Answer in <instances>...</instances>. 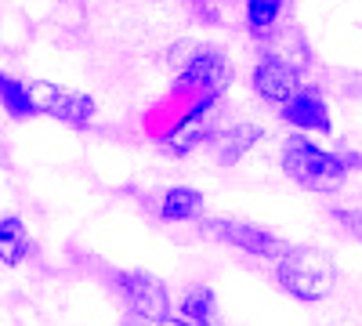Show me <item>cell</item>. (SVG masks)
Returning <instances> with one entry per match:
<instances>
[{
    "label": "cell",
    "mask_w": 362,
    "mask_h": 326,
    "mask_svg": "<svg viewBox=\"0 0 362 326\" xmlns=\"http://www.w3.org/2000/svg\"><path fill=\"white\" fill-rule=\"evenodd\" d=\"M279 167L293 185L308 189V192H319V196H334L348 182L344 156H337L334 149H322V145H315L308 134H297V131L283 141Z\"/></svg>",
    "instance_id": "obj_1"
},
{
    "label": "cell",
    "mask_w": 362,
    "mask_h": 326,
    "mask_svg": "<svg viewBox=\"0 0 362 326\" xmlns=\"http://www.w3.org/2000/svg\"><path fill=\"white\" fill-rule=\"evenodd\" d=\"M276 283L290 293L293 301H326L337 286V264L322 247L315 243H293L276 261Z\"/></svg>",
    "instance_id": "obj_2"
},
{
    "label": "cell",
    "mask_w": 362,
    "mask_h": 326,
    "mask_svg": "<svg viewBox=\"0 0 362 326\" xmlns=\"http://www.w3.org/2000/svg\"><path fill=\"white\" fill-rule=\"evenodd\" d=\"M235 69H232V58L218 47H196L192 58L185 66L174 73V83H170V102H196L203 95H218L232 83Z\"/></svg>",
    "instance_id": "obj_3"
},
{
    "label": "cell",
    "mask_w": 362,
    "mask_h": 326,
    "mask_svg": "<svg viewBox=\"0 0 362 326\" xmlns=\"http://www.w3.org/2000/svg\"><path fill=\"white\" fill-rule=\"evenodd\" d=\"M29 98H33L37 112L51 116V120L66 124L73 131H83L90 127V120L98 116V102L83 95V91H69L62 83H51V80H37L29 83Z\"/></svg>",
    "instance_id": "obj_4"
},
{
    "label": "cell",
    "mask_w": 362,
    "mask_h": 326,
    "mask_svg": "<svg viewBox=\"0 0 362 326\" xmlns=\"http://www.w3.org/2000/svg\"><path fill=\"white\" fill-rule=\"evenodd\" d=\"M214 109H218V95H203L196 102H189L181 109V116L170 124V131L160 138V149L174 160L196 153L203 141H210L214 134Z\"/></svg>",
    "instance_id": "obj_5"
},
{
    "label": "cell",
    "mask_w": 362,
    "mask_h": 326,
    "mask_svg": "<svg viewBox=\"0 0 362 326\" xmlns=\"http://www.w3.org/2000/svg\"><path fill=\"white\" fill-rule=\"evenodd\" d=\"M203 232L210 235V240H218L225 247H235V250H243L250 257L279 261L286 254V243L272 228L247 225V221H235V218H210V221H203Z\"/></svg>",
    "instance_id": "obj_6"
},
{
    "label": "cell",
    "mask_w": 362,
    "mask_h": 326,
    "mask_svg": "<svg viewBox=\"0 0 362 326\" xmlns=\"http://www.w3.org/2000/svg\"><path fill=\"white\" fill-rule=\"evenodd\" d=\"M250 87L261 102L283 109L305 83H300V66L286 62L276 51H261V58L254 62V73H250Z\"/></svg>",
    "instance_id": "obj_7"
},
{
    "label": "cell",
    "mask_w": 362,
    "mask_h": 326,
    "mask_svg": "<svg viewBox=\"0 0 362 326\" xmlns=\"http://www.w3.org/2000/svg\"><path fill=\"white\" fill-rule=\"evenodd\" d=\"M116 283H119L116 290H119V298H124V305H127L131 315L153 322V326L170 315V293H167L163 279L134 269V272H119Z\"/></svg>",
    "instance_id": "obj_8"
},
{
    "label": "cell",
    "mask_w": 362,
    "mask_h": 326,
    "mask_svg": "<svg viewBox=\"0 0 362 326\" xmlns=\"http://www.w3.org/2000/svg\"><path fill=\"white\" fill-rule=\"evenodd\" d=\"M279 116H283V124H290L297 134H334V116H329V105L308 83L279 109Z\"/></svg>",
    "instance_id": "obj_9"
},
{
    "label": "cell",
    "mask_w": 362,
    "mask_h": 326,
    "mask_svg": "<svg viewBox=\"0 0 362 326\" xmlns=\"http://www.w3.org/2000/svg\"><path fill=\"white\" fill-rule=\"evenodd\" d=\"M261 138H264V131L257 124H228L210 134V149H214V160L221 167H235Z\"/></svg>",
    "instance_id": "obj_10"
},
{
    "label": "cell",
    "mask_w": 362,
    "mask_h": 326,
    "mask_svg": "<svg viewBox=\"0 0 362 326\" xmlns=\"http://www.w3.org/2000/svg\"><path fill=\"white\" fill-rule=\"evenodd\" d=\"M203 192L192 189V185H170L160 199V218L170 221V225H181V221H199L203 218Z\"/></svg>",
    "instance_id": "obj_11"
},
{
    "label": "cell",
    "mask_w": 362,
    "mask_h": 326,
    "mask_svg": "<svg viewBox=\"0 0 362 326\" xmlns=\"http://www.w3.org/2000/svg\"><path fill=\"white\" fill-rule=\"evenodd\" d=\"M29 228L18 214H4L0 218V264L8 269H18V264L29 257Z\"/></svg>",
    "instance_id": "obj_12"
},
{
    "label": "cell",
    "mask_w": 362,
    "mask_h": 326,
    "mask_svg": "<svg viewBox=\"0 0 362 326\" xmlns=\"http://www.w3.org/2000/svg\"><path fill=\"white\" fill-rule=\"evenodd\" d=\"M283 11H286V0H247V33L257 44L272 40L279 29Z\"/></svg>",
    "instance_id": "obj_13"
},
{
    "label": "cell",
    "mask_w": 362,
    "mask_h": 326,
    "mask_svg": "<svg viewBox=\"0 0 362 326\" xmlns=\"http://www.w3.org/2000/svg\"><path fill=\"white\" fill-rule=\"evenodd\" d=\"M177 315L196 326H218V298L210 286H189L185 298L177 301Z\"/></svg>",
    "instance_id": "obj_14"
},
{
    "label": "cell",
    "mask_w": 362,
    "mask_h": 326,
    "mask_svg": "<svg viewBox=\"0 0 362 326\" xmlns=\"http://www.w3.org/2000/svg\"><path fill=\"white\" fill-rule=\"evenodd\" d=\"M0 109H4L11 120H29V116H37V105L29 98V83L0 73Z\"/></svg>",
    "instance_id": "obj_15"
},
{
    "label": "cell",
    "mask_w": 362,
    "mask_h": 326,
    "mask_svg": "<svg viewBox=\"0 0 362 326\" xmlns=\"http://www.w3.org/2000/svg\"><path fill=\"white\" fill-rule=\"evenodd\" d=\"M119 326H153V322H145V319H138V315L124 312V319H119Z\"/></svg>",
    "instance_id": "obj_16"
},
{
    "label": "cell",
    "mask_w": 362,
    "mask_h": 326,
    "mask_svg": "<svg viewBox=\"0 0 362 326\" xmlns=\"http://www.w3.org/2000/svg\"><path fill=\"white\" fill-rule=\"evenodd\" d=\"M156 326H196V322L181 319V315H167V319H163V322H156Z\"/></svg>",
    "instance_id": "obj_17"
}]
</instances>
